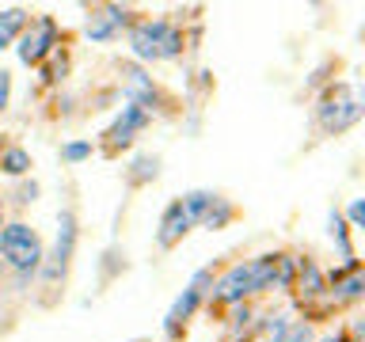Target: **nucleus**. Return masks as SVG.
I'll use <instances>...</instances> for the list:
<instances>
[{"label": "nucleus", "mask_w": 365, "mask_h": 342, "mask_svg": "<svg viewBox=\"0 0 365 342\" xmlns=\"http://www.w3.org/2000/svg\"><path fill=\"white\" fill-rule=\"evenodd\" d=\"M213 198H217L213 190H190V194H182L179 202H182V209H187V217H190V221L198 224V221H202V213L210 209V202H213Z\"/></svg>", "instance_id": "obj_17"}, {"label": "nucleus", "mask_w": 365, "mask_h": 342, "mask_svg": "<svg viewBox=\"0 0 365 342\" xmlns=\"http://www.w3.org/2000/svg\"><path fill=\"white\" fill-rule=\"evenodd\" d=\"M53 46H57V19L42 16V19H34L31 27L19 34L16 57L23 65H38V61H46V57L53 53Z\"/></svg>", "instance_id": "obj_5"}, {"label": "nucleus", "mask_w": 365, "mask_h": 342, "mask_svg": "<svg viewBox=\"0 0 365 342\" xmlns=\"http://www.w3.org/2000/svg\"><path fill=\"white\" fill-rule=\"evenodd\" d=\"M358 118H361V103L354 99L346 88H335V95H327L324 103H319V125H324L327 133L350 130Z\"/></svg>", "instance_id": "obj_7"}, {"label": "nucleus", "mask_w": 365, "mask_h": 342, "mask_svg": "<svg viewBox=\"0 0 365 342\" xmlns=\"http://www.w3.org/2000/svg\"><path fill=\"white\" fill-rule=\"evenodd\" d=\"M327 224H331L327 232H331V239L339 244L342 259H346V266H358V259H354V247H350V228H346V221H342V213H339V209H331Z\"/></svg>", "instance_id": "obj_14"}, {"label": "nucleus", "mask_w": 365, "mask_h": 342, "mask_svg": "<svg viewBox=\"0 0 365 342\" xmlns=\"http://www.w3.org/2000/svg\"><path fill=\"white\" fill-rule=\"evenodd\" d=\"M0 171L11 175V179L27 175V171H31V152H27V148H19V145H4V152H0Z\"/></svg>", "instance_id": "obj_13"}, {"label": "nucleus", "mask_w": 365, "mask_h": 342, "mask_svg": "<svg viewBox=\"0 0 365 342\" xmlns=\"http://www.w3.org/2000/svg\"><path fill=\"white\" fill-rule=\"evenodd\" d=\"M0 152H4V141H0Z\"/></svg>", "instance_id": "obj_26"}, {"label": "nucleus", "mask_w": 365, "mask_h": 342, "mask_svg": "<svg viewBox=\"0 0 365 342\" xmlns=\"http://www.w3.org/2000/svg\"><path fill=\"white\" fill-rule=\"evenodd\" d=\"M270 319H274V323L262 327V331H267V338H262V342H282L285 331H289V316H270Z\"/></svg>", "instance_id": "obj_21"}, {"label": "nucleus", "mask_w": 365, "mask_h": 342, "mask_svg": "<svg viewBox=\"0 0 365 342\" xmlns=\"http://www.w3.org/2000/svg\"><path fill=\"white\" fill-rule=\"evenodd\" d=\"M346 217H350V224H354V228H361V224H365V202H361V198H354V202H350V209H346Z\"/></svg>", "instance_id": "obj_23"}, {"label": "nucleus", "mask_w": 365, "mask_h": 342, "mask_svg": "<svg viewBox=\"0 0 365 342\" xmlns=\"http://www.w3.org/2000/svg\"><path fill=\"white\" fill-rule=\"evenodd\" d=\"M361 289H365V278H361V270L354 266V270H350V278H335V304L358 301Z\"/></svg>", "instance_id": "obj_16"}, {"label": "nucleus", "mask_w": 365, "mask_h": 342, "mask_svg": "<svg viewBox=\"0 0 365 342\" xmlns=\"http://www.w3.org/2000/svg\"><path fill=\"white\" fill-rule=\"evenodd\" d=\"M232 217H236L232 202H228V198H221V194H217V198L210 202V209L202 213V221H198V224H205V228H210V232H217V228H225L228 221H232Z\"/></svg>", "instance_id": "obj_15"}, {"label": "nucleus", "mask_w": 365, "mask_h": 342, "mask_svg": "<svg viewBox=\"0 0 365 342\" xmlns=\"http://www.w3.org/2000/svg\"><path fill=\"white\" fill-rule=\"evenodd\" d=\"M145 179H156V156H137L133 160L130 182H145Z\"/></svg>", "instance_id": "obj_20"}, {"label": "nucleus", "mask_w": 365, "mask_h": 342, "mask_svg": "<svg viewBox=\"0 0 365 342\" xmlns=\"http://www.w3.org/2000/svg\"><path fill=\"white\" fill-rule=\"evenodd\" d=\"M0 259H4V266L16 274L19 281H31L34 274L42 270V262H46L38 232H34L31 224H23V221L4 224L0 228Z\"/></svg>", "instance_id": "obj_2"}, {"label": "nucleus", "mask_w": 365, "mask_h": 342, "mask_svg": "<svg viewBox=\"0 0 365 342\" xmlns=\"http://www.w3.org/2000/svg\"><path fill=\"white\" fill-rule=\"evenodd\" d=\"M0 228H4V205H0Z\"/></svg>", "instance_id": "obj_25"}, {"label": "nucleus", "mask_w": 365, "mask_h": 342, "mask_svg": "<svg viewBox=\"0 0 365 342\" xmlns=\"http://www.w3.org/2000/svg\"><path fill=\"white\" fill-rule=\"evenodd\" d=\"M73 247H76V217L73 209H61V217H57V244H53V255L42 262V270H46V281H57V278H65V270H68V262H73Z\"/></svg>", "instance_id": "obj_6"}, {"label": "nucleus", "mask_w": 365, "mask_h": 342, "mask_svg": "<svg viewBox=\"0 0 365 342\" xmlns=\"http://www.w3.org/2000/svg\"><path fill=\"white\" fill-rule=\"evenodd\" d=\"M190 224H194V221L187 217V209H182V202L175 198V202H171L168 209H164V217H160V232H156V244L164 247V251H168V247H175L179 239L190 232Z\"/></svg>", "instance_id": "obj_10"}, {"label": "nucleus", "mask_w": 365, "mask_h": 342, "mask_svg": "<svg viewBox=\"0 0 365 342\" xmlns=\"http://www.w3.org/2000/svg\"><path fill=\"white\" fill-rule=\"evenodd\" d=\"M153 122V114L141 110V107H133V103H125L122 114L114 118V125L103 137H107V148H125V145H133L137 141V133H145V125Z\"/></svg>", "instance_id": "obj_8"}, {"label": "nucleus", "mask_w": 365, "mask_h": 342, "mask_svg": "<svg viewBox=\"0 0 365 342\" xmlns=\"http://www.w3.org/2000/svg\"><path fill=\"white\" fill-rule=\"evenodd\" d=\"M210 289H213V270H194V278L187 281V289L175 296V304H171V312H168V319H164V331H168V335H175V331L187 323V319L194 316V308H198L205 296H210Z\"/></svg>", "instance_id": "obj_4"}, {"label": "nucleus", "mask_w": 365, "mask_h": 342, "mask_svg": "<svg viewBox=\"0 0 365 342\" xmlns=\"http://www.w3.org/2000/svg\"><path fill=\"white\" fill-rule=\"evenodd\" d=\"M297 274H301V293L304 296H316L319 289H324V274H319V266H316L312 259H301Z\"/></svg>", "instance_id": "obj_18"}, {"label": "nucleus", "mask_w": 365, "mask_h": 342, "mask_svg": "<svg viewBox=\"0 0 365 342\" xmlns=\"http://www.w3.org/2000/svg\"><path fill=\"white\" fill-rule=\"evenodd\" d=\"M122 91H125V99H130L133 107H141L148 114L156 110V84L141 65H133V61L122 65Z\"/></svg>", "instance_id": "obj_9"}, {"label": "nucleus", "mask_w": 365, "mask_h": 342, "mask_svg": "<svg viewBox=\"0 0 365 342\" xmlns=\"http://www.w3.org/2000/svg\"><path fill=\"white\" fill-rule=\"evenodd\" d=\"M8 99H11V73L0 68V110H8Z\"/></svg>", "instance_id": "obj_24"}, {"label": "nucleus", "mask_w": 365, "mask_h": 342, "mask_svg": "<svg viewBox=\"0 0 365 342\" xmlns=\"http://www.w3.org/2000/svg\"><path fill=\"white\" fill-rule=\"evenodd\" d=\"M91 156V141H65L61 145V160L65 164H80V160Z\"/></svg>", "instance_id": "obj_19"}, {"label": "nucleus", "mask_w": 365, "mask_h": 342, "mask_svg": "<svg viewBox=\"0 0 365 342\" xmlns=\"http://www.w3.org/2000/svg\"><path fill=\"white\" fill-rule=\"evenodd\" d=\"M125 23H130V11L110 4V8H103L88 19V38L91 42H110V38H118V31L125 27Z\"/></svg>", "instance_id": "obj_11"}, {"label": "nucleus", "mask_w": 365, "mask_h": 342, "mask_svg": "<svg viewBox=\"0 0 365 342\" xmlns=\"http://www.w3.org/2000/svg\"><path fill=\"white\" fill-rule=\"evenodd\" d=\"M130 50L137 61H171L182 53V31L171 19H141L130 31Z\"/></svg>", "instance_id": "obj_3"}, {"label": "nucleus", "mask_w": 365, "mask_h": 342, "mask_svg": "<svg viewBox=\"0 0 365 342\" xmlns=\"http://www.w3.org/2000/svg\"><path fill=\"white\" fill-rule=\"evenodd\" d=\"M23 31H27V11L23 8H0V50H8Z\"/></svg>", "instance_id": "obj_12"}, {"label": "nucleus", "mask_w": 365, "mask_h": 342, "mask_svg": "<svg viewBox=\"0 0 365 342\" xmlns=\"http://www.w3.org/2000/svg\"><path fill=\"white\" fill-rule=\"evenodd\" d=\"M274 266H278V255H255L247 262H236V266H228L213 281L210 296L221 304H244L247 296H255V293L274 285Z\"/></svg>", "instance_id": "obj_1"}, {"label": "nucleus", "mask_w": 365, "mask_h": 342, "mask_svg": "<svg viewBox=\"0 0 365 342\" xmlns=\"http://www.w3.org/2000/svg\"><path fill=\"white\" fill-rule=\"evenodd\" d=\"M282 342H312V327L308 323H289V331H285Z\"/></svg>", "instance_id": "obj_22"}]
</instances>
